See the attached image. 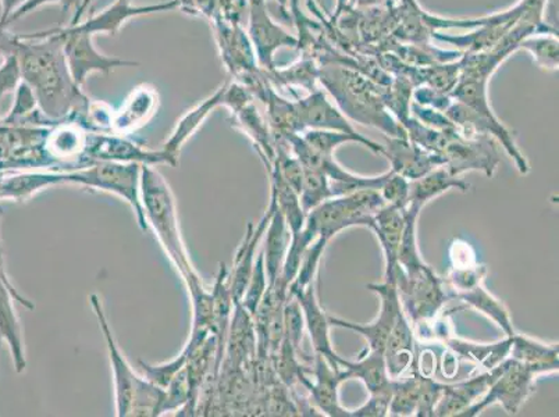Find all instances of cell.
<instances>
[{
    "instance_id": "obj_1",
    "label": "cell",
    "mask_w": 559,
    "mask_h": 417,
    "mask_svg": "<svg viewBox=\"0 0 559 417\" xmlns=\"http://www.w3.org/2000/svg\"><path fill=\"white\" fill-rule=\"evenodd\" d=\"M0 50L16 53L22 79L32 86L39 109L50 123L74 119L88 109L91 99L71 78L63 38L55 28L23 35L2 32Z\"/></svg>"
},
{
    "instance_id": "obj_2",
    "label": "cell",
    "mask_w": 559,
    "mask_h": 417,
    "mask_svg": "<svg viewBox=\"0 0 559 417\" xmlns=\"http://www.w3.org/2000/svg\"><path fill=\"white\" fill-rule=\"evenodd\" d=\"M141 201L146 222L154 230L157 241L165 249L167 258L175 264L190 294L194 310V330H211L213 323V295L203 286L200 274L188 255L182 240L179 212L171 188L155 166L144 165L141 172Z\"/></svg>"
},
{
    "instance_id": "obj_3",
    "label": "cell",
    "mask_w": 559,
    "mask_h": 417,
    "mask_svg": "<svg viewBox=\"0 0 559 417\" xmlns=\"http://www.w3.org/2000/svg\"><path fill=\"white\" fill-rule=\"evenodd\" d=\"M319 81L340 111L359 124L374 127L389 136H408L384 104V91L359 71L340 64L320 65Z\"/></svg>"
},
{
    "instance_id": "obj_4",
    "label": "cell",
    "mask_w": 559,
    "mask_h": 417,
    "mask_svg": "<svg viewBox=\"0 0 559 417\" xmlns=\"http://www.w3.org/2000/svg\"><path fill=\"white\" fill-rule=\"evenodd\" d=\"M90 302L98 320L100 332L104 334L111 370H114L116 415L119 417L160 416L165 390L152 384L144 376L135 373L117 344L98 295H91Z\"/></svg>"
},
{
    "instance_id": "obj_5",
    "label": "cell",
    "mask_w": 559,
    "mask_h": 417,
    "mask_svg": "<svg viewBox=\"0 0 559 417\" xmlns=\"http://www.w3.org/2000/svg\"><path fill=\"white\" fill-rule=\"evenodd\" d=\"M66 172H68L66 184L114 193L121 198L134 211L141 230H150L141 201L142 165L140 163L99 160Z\"/></svg>"
},
{
    "instance_id": "obj_6",
    "label": "cell",
    "mask_w": 559,
    "mask_h": 417,
    "mask_svg": "<svg viewBox=\"0 0 559 417\" xmlns=\"http://www.w3.org/2000/svg\"><path fill=\"white\" fill-rule=\"evenodd\" d=\"M385 205L379 190L364 188L320 203L307 218L317 228L318 237L332 240L350 227L372 228L374 215Z\"/></svg>"
},
{
    "instance_id": "obj_7",
    "label": "cell",
    "mask_w": 559,
    "mask_h": 417,
    "mask_svg": "<svg viewBox=\"0 0 559 417\" xmlns=\"http://www.w3.org/2000/svg\"><path fill=\"white\" fill-rule=\"evenodd\" d=\"M394 276L401 303L411 322L418 325L429 323L439 317L450 295L445 293L444 279L437 276L433 269L424 264L406 274L396 264Z\"/></svg>"
},
{
    "instance_id": "obj_8",
    "label": "cell",
    "mask_w": 559,
    "mask_h": 417,
    "mask_svg": "<svg viewBox=\"0 0 559 417\" xmlns=\"http://www.w3.org/2000/svg\"><path fill=\"white\" fill-rule=\"evenodd\" d=\"M537 371L528 366L507 358L500 365L497 378L481 398L469 408L462 412L460 417L479 416L483 410L492 405H501L508 415H516L528 396L535 393Z\"/></svg>"
},
{
    "instance_id": "obj_9",
    "label": "cell",
    "mask_w": 559,
    "mask_h": 417,
    "mask_svg": "<svg viewBox=\"0 0 559 417\" xmlns=\"http://www.w3.org/2000/svg\"><path fill=\"white\" fill-rule=\"evenodd\" d=\"M55 32L63 38L66 62L74 83L83 86L90 74H109L117 68H135L140 63L132 60L109 58L102 55L94 45V35L71 27L55 28Z\"/></svg>"
},
{
    "instance_id": "obj_10",
    "label": "cell",
    "mask_w": 559,
    "mask_h": 417,
    "mask_svg": "<svg viewBox=\"0 0 559 417\" xmlns=\"http://www.w3.org/2000/svg\"><path fill=\"white\" fill-rule=\"evenodd\" d=\"M441 156H443L445 169L455 177L475 170L492 177L500 165V154L491 136L481 134L474 139H465L456 129L447 132Z\"/></svg>"
},
{
    "instance_id": "obj_11",
    "label": "cell",
    "mask_w": 559,
    "mask_h": 417,
    "mask_svg": "<svg viewBox=\"0 0 559 417\" xmlns=\"http://www.w3.org/2000/svg\"><path fill=\"white\" fill-rule=\"evenodd\" d=\"M366 288L379 295V318L373 323L357 324L344 319L329 317L330 327L347 329L362 335L366 341V353H384L395 319L404 309L403 303H401L399 288H396L395 277H384L383 283L369 284Z\"/></svg>"
},
{
    "instance_id": "obj_12",
    "label": "cell",
    "mask_w": 559,
    "mask_h": 417,
    "mask_svg": "<svg viewBox=\"0 0 559 417\" xmlns=\"http://www.w3.org/2000/svg\"><path fill=\"white\" fill-rule=\"evenodd\" d=\"M110 160L123 163H140V165L177 166L179 159L167 154L166 151H150L144 146L117 134L108 135L106 132H94L86 135L84 151V166L93 162Z\"/></svg>"
},
{
    "instance_id": "obj_13",
    "label": "cell",
    "mask_w": 559,
    "mask_h": 417,
    "mask_svg": "<svg viewBox=\"0 0 559 417\" xmlns=\"http://www.w3.org/2000/svg\"><path fill=\"white\" fill-rule=\"evenodd\" d=\"M248 37L255 50L259 68L276 69L274 55L280 48H298V37L273 22L267 13V0H248Z\"/></svg>"
},
{
    "instance_id": "obj_14",
    "label": "cell",
    "mask_w": 559,
    "mask_h": 417,
    "mask_svg": "<svg viewBox=\"0 0 559 417\" xmlns=\"http://www.w3.org/2000/svg\"><path fill=\"white\" fill-rule=\"evenodd\" d=\"M215 28L218 48L223 63L230 71L233 78L246 86H249L259 79L261 70L257 68V55L253 50L251 39L243 32L242 25L212 20Z\"/></svg>"
},
{
    "instance_id": "obj_15",
    "label": "cell",
    "mask_w": 559,
    "mask_h": 417,
    "mask_svg": "<svg viewBox=\"0 0 559 417\" xmlns=\"http://www.w3.org/2000/svg\"><path fill=\"white\" fill-rule=\"evenodd\" d=\"M313 379L308 376L301 381V385L309 393V402L322 415L330 417H350V410L345 409L340 402L338 389L343 380L340 378V369L333 368L323 356L314 355Z\"/></svg>"
},
{
    "instance_id": "obj_16",
    "label": "cell",
    "mask_w": 559,
    "mask_h": 417,
    "mask_svg": "<svg viewBox=\"0 0 559 417\" xmlns=\"http://www.w3.org/2000/svg\"><path fill=\"white\" fill-rule=\"evenodd\" d=\"M296 108L299 134L305 130L342 131L360 136L340 109L328 99L320 90H314L305 98L294 102Z\"/></svg>"
},
{
    "instance_id": "obj_17",
    "label": "cell",
    "mask_w": 559,
    "mask_h": 417,
    "mask_svg": "<svg viewBox=\"0 0 559 417\" xmlns=\"http://www.w3.org/2000/svg\"><path fill=\"white\" fill-rule=\"evenodd\" d=\"M297 299L302 309L305 319V329L308 330L311 337L314 355L323 356L335 369H340L338 359L342 356L335 354L332 339H330V323L326 312L320 305L317 282L301 289L294 295H288Z\"/></svg>"
},
{
    "instance_id": "obj_18",
    "label": "cell",
    "mask_w": 559,
    "mask_h": 417,
    "mask_svg": "<svg viewBox=\"0 0 559 417\" xmlns=\"http://www.w3.org/2000/svg\"><path fill=\"white\" fill-rule=\"evenodd\" d=\"M384 150V156L390 160L391 171L409 181L418 180L437 167L444 166L443 156L414 144L408 136H390Z\"/></svg>"
},
{
    "instance_id": "obj_19",
    "label": "cell",
    "mask_w": 559,
    "mask_h": 417,
    "mask_svg": "<svg viewBox=\"0 0 559 417\" xmlns=\"http://www.w3.org/2000/svg\"><path fill=\"white\" fill-rule=\"evenodd\" d=\"M14 301L22 303L24 308L35 309V305L29 299L14 291L0 278V341L9 345L14 368L17 373H23L27 368V358H25L22 323L14 309Z\"/></svg>"
},
{
    "instance_id": "obj_20",
    "label": "cell",
    "mask_w": 559,
    "mask_h": 417,
    "mask_svg": "<svg viewBox=\"0 0 559 417\" xmlns=\"http://www.w3.org/2000/svg\"><path fill=\"white\" fill-rule=\"evenodd\" d=\"M180 9L179 0H170V2L151 4V7H134L132 0H116L110 8L104 12L96 14L86 22H81L71 27L80 29L88 34H109L116 35L130 19L145 16V14L170 12V10Z\"/></svg>"
},
{
    "instance_id": "obj_21",
    "label": "cell",
    "mask_w": 559,
    "mask_h": 417,
    "mask_svg": "<svg viewBox=\"0 0 559 417\" xmlns=\"http://www.w3.org/2000/svg\"><path fill=\"white\" fill-rule=\"evenodd\" d=\"M272 212L273 201L271 198V203H269L267 211L264 212L261 222H259L257 226L249 223L246 237H243V241L240 248H238L236 258H234L233 274L228 276V284H230L234 302H240L243 293H246L253 267H255L257 249L264 237V233H266Z\"/></svg>"
},
{
    "instance_id": "obj_22",
    "label": "cell",
    "mask_w": 559,
    "mask_h": 417,
    "mask_svg": "<svg viewBox=\"0 0 559 417\" xmlns=\"http://www.w3.org/2000/svg\"><path fill=\"white\" fill-rule=\"evenodd\" d=\"M498 371H500V365L492 370H487L486 373L461 381V383L444 384L443 393H441L439 404L436 406L435 416L460 417L462 412L469 408L487 393L492 381L497 378Z\"/></svg>"
},
{
    "instance_id": "obj_23",
    "label": "cell",
    "mask_w": 559,
    "mask_h": 417,
    "mask_svg": "<svg viewBox=\"0 0 559 417\" xmlns=\"http://www.w3.org/2000/svg\"><path fill=\"white\" fill-rule=\"evenodd\" d=\"M340 378L344 381H362L369 394H393L394 380L390 379L384 353H366L358 360L340 358Z\"/></svg>"
},
{
    "instance_id": "obj_24",
    "label": "cell",
    "mask_w": 559,
    "mask_h": 417,
    "mask_svg": "<svg viewBox=\"0 0 559 417\" xmlns=\"http://www.w3.org/2000/svg\"><path fill=\"white\" fill-rule=\"evenodd\" d=\"M385 366L390 379H401L405 370L412 368L416 360L414 329L404 309L401 310L391 329L384 349Z\"/></svg>"
},
{
    "instance_id": "obj_25",
    "label": "cell",
    "mask_w": 559,
    "mask_h": 417,
    "mask_svg": "<svg viewBox=\"0 0 559 417\" xmlns=\"http://www.w3.org/2000/svg\"><path fill=\"white\" fill-rule=\"evenodd\" d=\"M405 227V208L385 203L374 215L372 230L384 252V277H393L396 266V253Z\"/></svg>"
},
{
    "instance_id": "obj_26",
    "label": "cell",
    "mask_w": 559,
    "mask_h": 417,
    "mask_svg": "<svg viewBox=\"0 0 559 417\" xmlns=\"http://www.w3.org/2000/svg\"><path fill=\"white\" fill-rule=\"evenodd\" d=\"M271 198L273 201V212L271 221H269L266 233H264V237L266 238H264L263 257L269 287L272 288L276 286L278 282L284 259H286L287 255L289 230L286 218H284L283 213L280 212L277 202L274 200L272 193Z\"/></svg>"
},
{
    "instance_id": "obj_27",
    "label": "cell",
    "mask_w": 559,
    "mask_h": 417,
    "mask_svg": "<svg viewBox=\"0 0 559 417\" xmlns=\"http://www.w3.org/2000/svg\"><path fill=\"white\" fill-rule=\"evenodd\" d=\"M66 178H68V172L53 170L4 176L2 187H0V200L28 201L29 198L50 187L66 184Z\"/></svg>"
},
{
    "instance_id": "obj_28",
    "label": "cell",
    "mask_w": 559,
    "mask_h": 417,
    "mask_svg": "<svg viewBox=\"0 0 559 417\" xmlns=\"http://www.w3.org/2000/svg\"><path fill=\"white\" fill-rule=\"evenodd\" d=\"M471 186L460 177L452 176L444 166L437 167L428 175L418 178V180L409 181V202L408 206L424 208L435 198L440 196L450 190H459L461 192L469 191Z\"/></svg>"
},
{
    "instance_id": "obj_29",
    "label": "cell",
    "mask_w": 559,
    "mask_h": 417,
    "mask_svg": "<svg viewBox=\"0 0 559 417\" xmlns=\"http://www.w3.org/2000/svg\"><path fill=\"white\" fill-rule=\"evenodd\" d=\"M558 345H548L522 334L511 335L510 356L537 371V374L552 373L559 369Z\"/></svg>"
},
{
    "instance_id": "obj_30",
    "label": "cell",
    "mask_w": 559,
    "mask_h": 417,
    "mask_svg": "<svg viewBox=\"0 0 559 417\" xmlns=\"http://www.w3.org/2000/svg\"><path fill=\"white\" fill-rule=\"evenodd\" d=\"M226 85L227 81L216 91L215 94L210 96V98L203 100L202 104L195 106L194 109H191L188 114L181 117V120L177 123L170 139L166 141L164 146V151H166L167 154L179 159L181 147L185 146L186 142L195 134L203 121L206 120V117L212 114V110H215L218 106H223Z\"/></svg>"
},
{
    "instance_id": "obj_31",
    "label": "cell",
    "mask_w": 559,
    "mask_h": 417,
    "mask_svg": "<svg viewBox=\"0 0 559 417\" xmlns=\"http://www.w3.org/2000/svg\"><path fill=\"white\" fill-rule=\"evenodd\" d=\"M157 93L150 85H142L132 91L123 108L114 115V131L131 132L144 126L156 109Z\"/></svg>"
},
{
    "instance_id": "obj_32",
    "label": "cell",
    "mask_w": 559,
    "mask_h": 417,
    "mask_svg": "<svg viewBox=\"0 0 559 417\" xmlns=\"http://www.w3.org/2000/svg\"><path fill=\"white\" fill-rule=\"evenodd\" d=\"M237 124L241 127L242 131L252 140L253 144L258 147L259 155H261L264 166L267 171L272 169L274 160H276V146L272 141V132L269 130V124L264 121L261 114L253 105V100L249 102L240 110L234 111Z\"/></svg>"
},
{
    "instance_id": "obj_33",
    "label": "cell",
    "mask_w": 559,
    "mask_h": 417,
    "mask_svg": "<svg viewBox=\"0 0 559 417\" xmlns=\"http://www.w3.org/2000/svg\"><path fill=\"white\" fill-rule=\"evenodd\" d=\"M444 343L452 353L460 355L461 358L475 360L481 368L492 370L498 365L504 362L510 356L511 337H506L502 341H497L495 344H475L469 341H464L455 337H445Z\"/></svg>"
},
{
    "instance_id": "obj_34",
    "label": "cell",
    "mask_w": 559,
    "mask_h": 417,
    "mask_svg": "<svg viewBox=\"0 0 559 417\" xmlns=\"http://www.w3.org/2000/svg\"><path fill=\"white\" fill-rule=\"evenodd\" d=\"M267 172L271 176V193L277 202L280 212L286 218L289 236H294L302 230L307 213L304 212L298 193L280 176L277 167L273 165Z\"/></svg>"
},
{
    "instance_id": "obj_35",
    "label": "cell",
    "mask_w": 559,
    "mask_h": 417,
    "mask_svg": "<svg viewBox=\"0 0 559 417\" xmlns=\"http://www.w3.org/2000/svg\"><path fill=\"white\" fill-rule=\"evenodd\" d=\"M454 297L469 305L471 308L479 310L480 313L486 314L504 332L506 337H511V335L516 333L506 305L500 299H497L495 295L487 291L483 284L469 289V291L456 294Z\"/></svg>"
},
{
    "instance_id": "obj_36",
    "label": "cell",
    "mask_w": 559,
    "mask_h": 417,
    "mask_svg": "<svg viewBox=\"0 0 559 417\" xmlns=\"http://www.w3.org/2000/svg\"><path fill=\"white\" fill-rule=\"evenodd\" d=\"M301 139L305 141L312 151L323 156H334V151L337 147L347 144V142H357V144L369 147L374 154H385L384 145L378 144L372 140L366 139V136H355L347 134L342 131H329V130H305L301 132Z\"/></svg>"
},
{
    "instance_id": "obj_37",
    "label": "cell",
    "mask_w": 559,
    "mask_h": 417,
    "mask_svg": "<svg viewBox=\"0 0 559 417\" xmlns=\"http://www.w3.org/2000/svg\"><path fill=\"white\" fill-rule=\"evenodd\" d=\"M416 360L414 365H412L414 371H412L411 378L405 380H394V390L393 395H391L389 416H415L416 414L421 378Z\"/></svg>"
},
{
    "instance_id": "obj_38",
    "label": "cell",
    "mask_w": 559,
    "mask_h": 417,
    "mask_svg": "<svg viewBox=\"0 0 559 417\" xmlns=\"http://www.w3.org/2000/svg\"><path fill=\"white\" fill-rule=\"evenodd\" d=\"M415 86L411 81L401 75H393V81L384 91L385 108L396 117L400 124L405 123L411 117L412 93Z\"/></svg>"
},
{
    "instance_id": "obj_39",
    "label": "cell",
    "mask_w": 559,
    "mask_h": 417,
    "mask_svg": "<svg viewBox=\"0 0 559 417\" xmlns=\"http://www.w3.org/2000/svg\"><path fill=\"white\" fill-rule=\"evenodd\" d=\"M304 170V182L301 193H299V201H301L304 212L308 215L320 203L332 200L334 193L329 178L323 172L311 169Z\"/></svg>"
},
{
    "instance_id": "obj_40",
    "label": "cell",
    "mask_w": 559,
    "mask_h": 417,
    "mask_svg": "<svg viewBox=\"0 0 559 417\" xmlns=\"http://www.w3.org/2000/svg\"><path fill=\"white\" fill-rule=\"evenodd\" d=\"M520 49L531 52L535 62L544 70H558V35L537 34L522 40Z\"/></svg>"
},
{
    "instance_id": "obj_41",
    "label": "cell",
    "mask_w": 559,
    "mask_h": 417,
    "mask_svg": "<svg viewBox=\"0 0 559 417\" xmlns=\"http://www.w3.org/2000/svg\"><path fill=\"white\" fill-rule=\"evenodd\" d=\"M269 287L266 267H264L263 251L259 253L253 267L251 279H249L246 293H243L240 303L251 314L255 317L259 303H261L264 293Z\"/></svg>"
},
{
    "instance_id": "obj_42",
    "label": "cell",
    "mask_w": 559,
    "mask_h": 417,
    "mask_svg": "<svg viewBox=\"0 0 559 417\" xmlns=\"http://www.w3.org/2000/svg\"><path fill=\"white\" fill-rule=\"evenodd\" d=\"M188 358H190V349L186 347L185 350H182L176 359L170 360L169 364L152 366L140 360V368L146 380H150L152 384L160 386L162 390H166V386L170 384L173 378L185 368Z\"/></svg>"
},
{
    "instance_id": "obj_43",
    "label": "cell",
    "mask_w": 559,
    "mask_h": 417,
    "mask_svg": "<svg viewBox=\"0 0 559 417\" xmlns=\"http://www.w3.org/2000/svg\"><path fill=\"white\" fill-rule=\"evenodd\" d=\"M283 320H284V338L293 345L296 353L299 355L301 350V343L305 330V319L301 307L296 298L288 297L283 308Z\"/></svg>"
},
{
    "instance_id": "obj_44",
    "label": "cell",
    "mask_w": 559,
    "mask_h": 417,
    "mask_svg": "<svg viewBox=\"0 0 559 417\" xmlns=\"http://www.w3.org/2000/svg\"><path fill=\"white\" fill-rule=\"evenodd\" d=\"M486 274V266L477 263L469 264V266H452L447 283L450 284L452 291L456 295L480 286L485 282Z\"/></svg>"
},
{
    "instance_id": "obj_45",
    "label": "cell",
    "mask_w": 559,
    "mask_h": 417,
    "mask_svg": "<svg viewBox=\"0 0 559 417\" xmlns=\"http://www.w3.org/2000/svg\"><path fill=\"white\" fill-rule=\"evenodd\" d=\"M16 104H14L12 114L4 119L3 124H14L34 117V109L37 108L38 100L32 86L22 81L16 88Z\"/></svg>"
},
{
    "instance_id": "obj_46",
    "label": "cell",
    "mask_w": 559,
    "mask_h": 417,
    "mask_svg": "<svg viewBox=\"0 0 559 417\" xmlns=\"http://www.w3.org/2000/svg\"><path fill=\"white\" fill-rule=\"evenodd\" d=\"M381 196L389 205L406 208L409 202V180L403 176L395 175L394 171H388L383 186L380 188Z\"/></svg>"
},
{
    "instance_id": "obj_47",
    "label": "cell",
    "mask_w": 559,
    "mask_h": 417,
    "mask_svg": "<svg viewBox=\"0 0 559 417\" xmlns=\"http://www.w3.org/2000/svg\"><path fill=\"white\" fill-rule=\"evenodd\" d=\"M443 389L444 384L437 383V381L431 379L430 376L421 373L418 408H416L415 416H435L436 406L439 404Z\"/></svg>"
},
{
    "instance_id": "obj_48",
    "label": "cell",
    "mask_w": 559,
    "mask_h": 417,
    "mask_svg": "<svg viewBox=\"0 0 559 417\" xmlns=\"http://www.w3.org/2000/svg\"><path fill=\"white\" fill-rule=\"evenodd\" d=\"M287 7L298 32V48L304 50L311 48L314 40L312 28L317 25L302 13L301 0H287Z\"/></svg>"
},
{
    "instance_id": "obj_49",
    "label": "cell",
    "mask_w": 559,
    "mask_h": 417,
    "mask_svg": "<svg viewBox=\"0 0 559 417\" xmlns=\"http://www.w3.org/2000/svg\"><path fill=\"white\" fill-rule=\"evenodd\" d=\"M4 55H7V59H4V63L0 68V99L8 93L16 90L23 81L16 53L10 50V52H4Z\"/></svg>"
},
{
    "instance_id": "obj_50",
    "label": "cell",
    "mask_w": 559,
    "mask_h": 417,
    "mask_svg": "<svg viewBox=\"0 0 559 417\" xmlns=\"http://www.w3.org/2000/svg\"><path fill=\"white\" fill-rule=\"evenodd\" d=\"M412 100L415 104L426 106V108L444 111L450 108L452 99L450 95L440 93V91L430 88L428 85L415 86L412 93Z\"/></svg>"
},
{
    "instance_id": "obj_51",
    "label": "cell",
    "mask_w": 559,
    "mask_h": 417,
    "mask_svg": "<svg viewBox=\"0 0 559 417\" xmlns=\"http://www.w3.org/2000/svg\"><path fill=\"white\" fill-rule=\"evenodd\" d=\"M393 394H372L360 408L350 410V417L389 416L390 401Z\"/></svg>"
},
{
    "instance_id": "obj_52",
    "label": "cell",
    "mask_w": 559,
    "mask_h": 417,
    "mask_svg": "<svg viewBox=\"0 0 559 417\" xmlns=\"http://www.w3.org/2000/svg\"><path fill=\"white\" fill-rule=\"evenodd\" d=\"M66 0H27L23 4L22 8L17 10L16 13H13L12 16H10L8 25L17 22V20L27 16V14L33 13L34 10H37L43 7H47V4H55V3H64Z\"/></svg>"
},
{
    "instance_id": "obj_53",
    "label": "cell",
    "mask_w": 559,
    "mask_h": 417,
    "mask_svg": "<svg viewBox=\"0 0 559 417\" xmlns=\"http://www.w3.org/2000/svg\"><path fill=\"white\" fill-rule=\"evenodd\" d=\"M27 0H0L2 7V14H0V32L7 29L10 16L16 13Z\"/></svg>"
},
{
    "instance_id": "obj_54",
    "label": "cell",
    "mask_w": 559,
    "mask_h": 417,
    "mask_svg": "<svg viewBox=\"0 0 559 417\" xmlns=\"http://www.w3.org/2000/svg\"><path fill=\"white\" fill-rule=\"evenodd\" d=\"M86 2H88V0H66L63 3L66 12L73 10V17H71L69 25H78L81 23V20H83L86 13Z\"/></svg>"
},
{
    "instance_id": "obj_55",
    "label": "cell",
    "mask_w": 559,
    "mask_h": 417,
    "mask_svg": "<svg viewBox=\"0 0 559 417\" xmlns=\"http://www.w3.org/2000/svg\"><path fill=\"white\" fill-rule=\"evenodd\" d=\"M350 7H357L358 9H372V8H389L393 7L391 0H354L349 3Z\"/></svg>"
},
{
    "instance_id": "obj_56",
    "label": "cell",
    "mask_w": 559,
    "mask_h": 417,
    "mask_svg": "<svg viewBox=\"0 0 559 417\" xmlns=\"http://www.w3.org/2000/svg\"><path fill=\"white\" fill-rule=\"evenodd\" d=\"M349 4V0H337V7H335L334 16H338L340 13L343 12L345 8Z\"/></svg>"
},
{
    "instance_id": "obj_57",
    "label": "cell",
    "mask_w": 559,
    "mask_h": 417,
    "mask_svg": "<svg viewBox=\"0 0 559 417\" xmlns=\"http://www.w3.org/2000/svg\"><path fill=\"white\" fill-rule=\"evenodd\" d=\"M0 267L4 269V259H3L2 243H0ZM4 271H7V269H4Z\"/></svg>"
},
{
    "instance_id": "obj_58",
    "label": "cell",
    "mask_w": 559,
    "mask_h": 417,
    "mask_svg": "<svg viewBox=\"0 0 559 417\" xmlns=\"http://www.w3.org/2000/svg\"><path fill=\"white\" fill-rule=\"evenodd\" d=\"M280 7H282L283 13H286L287 10V0H277Z\"/></svg>"
},
{
    "instance_id": "obj_59",
    "label": "cell",
    "mask_w": 559,
    "mask_h": 417,
    "mask_svg": "<svg viewBox=\"0 0 559 417\" xmlns=\"http://www.w3.org/2000/svg\"><path fill=\"white\" fill-rule=\"evenodd\" d=\"M3 177H4V172H0V187H2Z\"/></svg>"
}]
</instances>
